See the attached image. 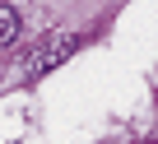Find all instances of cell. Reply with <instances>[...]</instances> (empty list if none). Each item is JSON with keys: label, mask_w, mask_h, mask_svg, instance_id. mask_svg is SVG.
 I'll use <instances>...</instances> for the list:
<instances>
[{"label": "cell", "mask_w": 158, "mask_h": 144, "mask_svg": "<svg viewBox=\"0 0 158 144\" xmlns=\"http://www.w3.org/2000/svg\"><path fill=\"white\" fill-rule=\"evenodd\" d=\"M79 42H84L79 33H56V37H47V42H42V47L28 56V70H23V79H42L47 70H56L65 56H74V51H79Z\"/></svg>", "instance_id": "cell-1"}, {"label": "cell", "mask_w": 158, "mask_h": 144, "mask_svg": "<svg viewBox=\"0 0 158 144\" xmlns=\"http://www.w3.org/2000/svg\"><path fill=\"white\" fill-rule=\"evenodd\" d=\"M19 28H23V19H19V10L10 5V0H0V47H14V37H19Z\"/></svg>", "instance_id": "cell-2"}]
</instances>
